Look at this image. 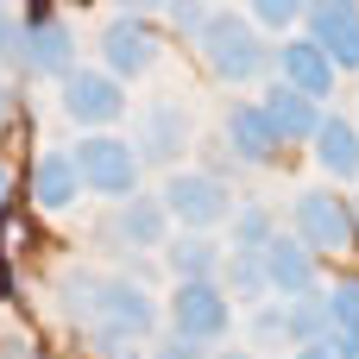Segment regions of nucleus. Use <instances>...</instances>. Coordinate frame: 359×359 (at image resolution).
I'll return each mask as SVG.
<instances>
[{"label": "nucleus", "instance_id": "nucleus-20", "mask_svg": "<svg viewBox=\"0 0 359 359\" xmlns=\"http://www.w3.org/2000/svg\"><path fill=\"white\" fill-rule=\"evenodd\" d=\"M221 278H227V290L246 297V303L265 297V265H259V252H240V246H233V252L221 259Z\"/></svg>", "mask_w": 359, "mask_h": 359}, {"label": "nucleus", "instance_id": "nucleus-6", "mask_svg": "<svg viewBox=\"0 0 359 359\" xmlns=\"http://www.w3.org/2000/svg\"><path fill=\"white\" fill-rule=\"evenodd\" d=\"M297 240L309 246V252H347L359 240V227H353V208L334 196V189H303L297 196Z\"/></svg>", "mask_w": 359, "mask_h": 359}, {"label": "nucleus", "instance_id": "nucleus-28", "mask_svg": "<svg viewBox=\"0 0 359 359\" xmlns=\"http://www.w3.org/2000/svg\"><path fill=\"white\" fill-rule=\"evenodd\" d=\"M227 359H259V353H227Z\"/></svg>", "mask_w": 359, "mask_h": 359}, {"label": "nucleus", "instance_id": "nucleus-24", "mask_svg": "<svg viewBox=\"0 0 359 359\" xmlns=\"http://www.w3.org/2000/svg\"><path fill=\"white\" fill-rule=\"evenodd\" d=\"M164 19H170L177 32H189V38H196V32H202V19H208V6H202V0H164Z\"/></svg>", "mask_w": 359, "mask_h": 359}, {"label": "nucleus", "instance_id": "nucleus-27", "mask_svg": "<svg viewBox=\"0 0 359 359\" xmlns=\"http://www.w3.org/2000/svg\"><path fill=\"white\" fill-rule=\"evenodd\" d=\"M6 183H13V177H6V170H0V202H6Z\"/></svg>", "mask_w": 359, "mask_h": 359}, {"label": "nucleus", "instance_id": "nucleus-21", "mask_svg": "<svg viewBox=\"0 0 359 359\" xmlns=\"http://www.w3.org/2000/svg\"><path fill=\"white\" fill-rule=\"evenodd\" d=\"M322 316H328V334H359V284H334L322 297Z\"/></svg>", "mask_w": 359, "mask_h": 359}, {"label": "nucleus", "instance_id": "nucleus-19", "mask_svg": "<svg viewBox=\"0 0 359 359\" xmlns=\"http://www.w3.org/2000/svg\"><path fill=\"white\" fill-rule=\"evenodd\" d=\"M215 265H221V252L208 246V233H183V240H170V271H177V284H208Z\"/></svg>", "mask_w": 359, "mask_h": 359}, {"label": "nucleus", "instance_id": "nucleus-15", "mask_svg": "<svg viewBox=\"0 0 359 359\" xmlns=\"http://www.w3.org/2000/svg\"><path fill=\"white\" fill-rule=\"evenodd\" d=\"M334 76H341V69L322 57V44H309V38H290V44H284V88L322 101V95H334Z\"/></svg>", "mask_w": 359, "mask_h": 359}, {"label": "nucleus", "instance_id": "nucleus-4", "mask_svg": "<svg viewBox=\"0 0 359 359\" xmlns=\"http://www.w3.org/2000/svg\"><path fill=\"white\" fill-rule=\"evenodd\" d=\"M76 158V177H82V189H95V196H133L139 189V158H133V145L126 139H114V133H95V139H82V151H69Z\"/></svg>", "mask_w": 359, "mask_h": 359}, {"label": "nucleus", "instance_id": "nucleus-10", "mask_svg": "<svg viewBox=\"0 0 359 359\" xmlns=\"http://www.w3.org/2000/svg\"><path fill=\"white\" fill-rule=\"evenodd\" d=\"M259 265H265V290H278V297H316V284H322L316 252L303 240H284V233H271L259 246Z\"/></svg>", "mask_w": 359, "mask_h": 359}, {"label": "nucleus", "instance_id": "nucleus-30", "mask_svg": "<svg viewBox=\"0 0 359 359\" xmlns=\"http://www.w3.org/2000/svg\"><path fill=\"white\" fill-rule=\"evenodd\" d=\"M13 359H38V353H13Z\"/></svg>", "mask_w": 359, "mask_h": 359}, {"label": "nucleus", "instance_id": "nucleus-17", "mask_svg": "<svg viewBox=\"0 0 359 359\" xmlns=\"http://www.w3.org/2000/svg\"><path fill=\"white\" fill-rule=\"evenodd\" d=\"M227 145H233V158H246V164H271V158H278V139H271L259 101L227 107Z\"/></svg>", "mask_w": 359, "mask_h": 359}, {"label": "nucleus", "instance_id": "nucleus-16", "mask_svg": "<svg viewBox=\"0 0 359 359\" xmlns=\"http://www.w3.org/2000/svg\"><path fill=\"white\" fill-rule=\"evenodd\" d=\"M316 164L328 177H359V126L347 114H322V126H316Z\"/></svg>", "mask_w": 359, "mask_h": 359}, {"label": "nucleus", "instance_id": "nucleus-25", "mask_svg": "<svg viewBox=\"0 0 359 359\" xmlns=\"http://www.w3.org/2000/svg\"><path fill=\"white\" fill-rule=\"evenodd\" d=\"M151 359H208V353H202L196 341H177V334H170V341H158V353H151Z\"/></svg>", "mask_w": 359, "mask_h": 359}, {"label": "nucleus", "instance_id": "nucleus-22", "mask_svg": "<svg viewBox=\"0 0 359 359\" xmlns=\"http://www.w3.org/2000/svg\"><path fill=\"white\" fill-rule=\"evenodd\" d=\"M271 233H278V227H271L265 208H233V246H240V252H259Z\"/></svg>", "mask_w": 359, "mask_h": 359}, {"label": "nucleus", "instance_id": "nucleus-12", "mask_svg": "<svg viewBox=\"0 0 359 359\" xmlns=\"http://www.w3.org/2000/svg\"><path fill=\"white\" fill-rule=\"evenodd\" d=\"M69 57H76L69 25L38 19V25H25V32H19V63H25V69H38V76H69Z\"/></svg>", "mask_w": 359, "mask_h": 359}, {"label": "nucleus", "instance_id": "nucleus-5", "mask_svg": "<svg viewBox=\"0 0 359 359\" xmlns=\"http://www.w3.org/2000/svg\"><path fill=\"white\" fill-rule=\"evenodd\" d=\"M170 328H177V341L208 347V341H221V334L233 328V297H227L221 284H177V297H170Z\"/></svg>", "mask_w": 359, "mask_h": 359}, {"label": "nucleus", "instance_id": "nucleus-11", "mask_svg": "<svg viewBox=\"0 0 359 359\" xmlns=\"http://www.w3.org/2000/svg\"><path fill=\"white\" fill-rule=\"evenodd\" d=\"M183 139H189V114L177 101H151L139 114V139H133V158H183Z\"/></svg>", "mask_w": 359, "mask_h": 359}, {"label": "nucleus", "instance_id": "nucleus-14", "mask_svg": "<svg viewBox=\"0 0 359 359\" xmlns=\"http://www.w3.org/2000/svg\"><path fill=\"white\" fill-rule=\"evenodd\" d=\"M76 196H82L76 158H69V151H44V158L32 164V208L63 215V208H76Z\"/></svg>", "mask_w": 359, "mask_h": 359}, {"label": "nucleus", "instance_id": "nucleus-1", "mask_svg": "<svg viewBox=\"0 0 359 359\" xmlns=\"http://www.w3.org/2000/svg\"><path fill=\"white\" fill-rule=\"evenodd\" d=\"M202 57H208V76L221 82H252L265 69V44H259V25L240 19V13H208L202 32H196Z\"/></svg>", "mask_w": 359, "mask_h": 359}, {"label": "nucleus", "instance_id": "nucleus-2", "mask_svg": "<svg viewBox=\"0 0 359 359\" xmlns=\"http://www.w3.org/2000/svg\"><path fill=\"white\" fill-rule=\"evenodd\" d=\"M158 202H164V215L183 221L189 233H208L215 221L233 215V196H227V183H221L215 170H170V183H164Z\"/></svg>", "mask_w": 359, "mask_h": 359}, {"label": "nucleus", "instance_id": "nucleus-18", "mask_svg": "<svg viewBox=\"0 0 359 359\" xmlns=\"http://www.w3.org/2000/svg\"><path fill=\"white\" fill-rule=\"evenodd\" d=\"M164 221H170V215H164V202L133 196V202L114 215V233H120L126 246H158V240H164Z\"/></svg>", "mask_w": 359, "mask_h": 359}, {"label": "nucleus", "instance_id": "nucleus-29", "mask_svg": "<svg viewBox=\"0 0 359 359\" xmlns=\"http://www.w3.org/2000/svg\"><path fill=\"white\" fill-rule=\"evenodd\" d=\"M0 107H6V82H0Z\"/></svg>", "mask_w": 359, "mask_h": 359}, {"label": "nucleus", "instance_id": "nucleus-3", "mask_svg": "<svg viewBox=\"0 0 359 359\" xmlns=\"http://www.w3.org/2000/svg\"><path fill=\"white\" fill-rule=\"evenodd\" d=\"M88 322H95V334L139 341V334H151L158 303H151L133 278H95V290H88Z\"/></svg>", "mask_w": 359, "mask_h": 359}, {"label": "nucleus", "instance_id": "nucleus-7", "mask_svg": "<svg viewBox=\"0 0 359 359\" xmlns=\"http://www.w3.org/2000/svg\"><path fill=\"white\" fill-rule=\"evenodd\" d=\"M303 13H309V44H322L334 69H359V0H303Z\"/></svg>", "mask_w": 359, "mask_h": 359}, {"label": "nucleus", "instance_id": "nucleus-23", "mask_svg": "<svg viewBox=\"0 0 359 359\" xmlns=\"http://www.w3.org/2000/svg\"><path fill=\"white\" fill-rule=\"evenodd\" d=\"M246 6H252L246 19L252 25H271V32H284L290 19H303V0H246Z\"/></svg>", "mask_w": 359, "mask_h": 359}, {"label": "nucleus", "instance_id": "nucleus-31", "mask_svg": "<svg viewBox=\"0 0 359 359\" xmlns=\"http://www.w3.org/2000/svg\"><path fill=\"white\" fill-rule=\"evenodd\" d=\"M353 227H359V208H353Z\"/></svg>", "mask_w": 359, "mask_h": 359}, {"label": "nucleus", "instance_id": "nucleus-9", "mask_svg": "<svg viewBox=\"0 0 359 359\" xmlns=\"http://www.w3.org/2000/svg\"><path fill=\"white\" fill-rule=\"evenodd\" d=\"M101 57H107V76L126 82V76H145V69L158 63V38H151V25H145L139 13L107 19V25H101Z\"/></svg>", "mask_w": 359, "mask_h": 359}, {"label": "nucleus", "instance_id": "nucleus-13", "mask_svg": "<svg viewBox=\"0 0 359 359\" xmlns=\"http://www.w3.org/2000/svg\"><path fill=\"white\" fill-rule=\"evenodd\" d=\"M259 114H265V126H271V139H278V145H290V139H316V126H322V107H316L309 95L284 88V82L259 101Z\"/></svg>", "mask_w": 359, "mask_h": 359}, {"label": "nucleus", "instance_id": "nucleus-8", "mask_svg": "<svg viewBox=\"0 0 359 359\" xmlns=\"http://www.w3.org/2000/svg\"><path fill=\"white\" fill-rule=\"evenodd\" d=\"M63 114L76 126H114L126 114V88L107 69H69L63 76Z\"/></svg>", "mask_w": 359, "mask_h": 359}, {"label": "nucleus", "instance_id": "nucleus-26", "mask_svg": "<svg viewBox=\"0 0 359 359\" xmlns=\"http://www.w3.org/2000/svg\"><path fill=\"white\" fill-rule=\"evenodd\" d=\"M297 359H328V347L316 341V347H297Z\"/></svg>", "mask_w": 359, "mask_h": 359}]
</instances>
